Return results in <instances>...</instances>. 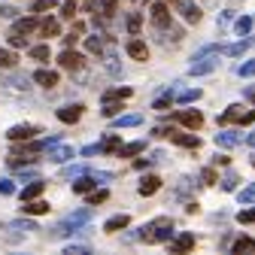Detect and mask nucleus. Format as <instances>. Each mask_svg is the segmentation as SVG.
I'll use <instances>...</instances> for the list:
<instances>
[{"instance_id":"1","label":"nucleus","mask_w":255,"mask_h":255,"mask_svg":"<svg viewBox=\"0 0 255 255\" xmlns=\"http://www.w3.org/2000/svg\"><path fill=\"white\" fill-rule=\"evenodd\" d=\"M173 219L170 216H158V219H152L149 225H143L140 228V240H146V243H167V240H173Z\"/></svg>"},{"instance_id":"2","label":"nucleus","mask_w":255,"mask_h":255,"mask_svg":"<svg viewBox=\"0 0 255 255\" xmlns=\"http://www.w3.org/2000/svg\"><path fill=\"white\" fill-rule=\"evenodd\" d=\"M219 46H204V49H198L195 52V58H191V67H188V73L191 76H207V73H213L216 67H219Z\"/></svg>"},{"instance_id":"3","label":"nucleus","mask_w":255,"mask_h":255,"mask_svg":"<svg viewBox=\"0 0 255 255\" xmlns=\"http://www.w3.org/2000/svg\"><path fill=\"white\" fill-rule=\"evenodd\" d=\"M88 219H91V210H79V213H70V216H64L58 225L52 228L55 237H67V234H76L82 225H88Z\"/></svg>"},{"instance_id":"4","label":"nucleus","mask_w":255,"mask_h":255,"mask_svg":"<svg viewBox=\"0 0 255 255\" xmlns=\"http://www.w3.org/2000/svg\"><path fill=\"white\" fill-rule=\"evenodd\" d=\"M161 134L170 137V143H176V146H182V149H198V146H201V137H198V134H182L179 128H164Z\"/></svg>"},{"instance_id":"5","label":"nucleus","mask_w":255,"mask_h":255,"mask_svg":"<svg viewBox=\"0 0 255 255\" xmlns=\"http://www.w3.org/2000/svg\"><path fill=\"white\" fill-rule=\"evenodd\" d=\"M149 15H152V24H155L158 30H164V27L170 24V6L164 3V0L152 3V6H149Z\"/></svg>"},{"instance_id":"6","label":"nucleus","mask_w":255,"mask_h":255,"mask_svg":"<svg viewBox=\"0 0 255 255\" xmlns=\"http://www.w3.org/2000/svg\"><path fill=\"white\" fill-rule=\"evenodd\" d=\"M173 3H176L179 15H182L188 24H198V21H201V15H204V12H201V6L195 3V0H173Z\"/></svg>"},{"instance_id":"7","label":"nucleus","mask_w":255,"mask_h":255,"mask_svg":"<svg viewBox=\"0 0 255 255\" xmlns=\"http://www.w3.org/2000/svg\"><path fill=\"white\" fill-rule=\"evenodd\" d=\"M173 119H176L179 125H185L188 131H201V125H204V116H201L198 110H179Z\"/></svg>"},{"instance_id":"8","label":"nucleus","mask_w":255,"mask_h":255,"mask_svg":"<svg viewBox=\"0 0 255 255\" xmlns=\"http://www.w3.org/2000/svg\"><path fill=\"white\" fill-rule=\"evenodd\" d=\"M58 64H61V67H64V70H79V67H82V64H85V58H82L79 52H73V49L67 46V49H64V52L58 55Z\"/></svg>"},{"instance_id":"9","label":"nucleus","mask_w":255,"mask_h":255,"mask_svg":"<svg viewBox=\"0 0 255 255\" xmlns=\"http://www.w3.org/2000/svg\"><path fill=\"white\" fill-rule=\"evenodd\" d=\"M37 134H40V128H34V125H15V128H9V131H6V137H9L12 143L30 140V137H37Z\"/></svg>"},{"instance_id":"10","label":"nucleus","mask_w":255,"mask_h":255,"mask_svg":"<svg viewBox=\"0 0 255 255\" xmlns=\"http://www.w3.org/2000/svg\"><path fill=\"white\" fill-rule=\"evenodd\" d=\"M73 158H76L73 146H61V143H55V146L49 149V161H55V164H64V161H73Z\"/></svg>"},{"instance_id":"11","label":"nucleus","mask_w":255,"mask_h":255,"mask_svg":"<svg viewBox=\"0 0 255 255\" xmlns=\"http://www.w3.org/2000/svg\"><path fill=\"white\" fill-rule=\"evenodd\" d=\"M125 52L131 55L134 61H149V46L140 40V37H134V40H128V46H125Z\"/></svg>"},{"instance_id":"12","label":"nucleus","mask_w":255,"mask_h":255,"mask_svg":"<svg viewBox=\"0 0 255 255\" xmlns=\"http://www.w3.org/2000/svg\"><path fill=\"white\" fill-rule=\"evenodd\" d=\"M128 225H131V216H128V213H119V216H110V219L104 222V231H107V234H116V231H125Z\"/></svg>"},{"instance_id":"13","label":"nucleus","mask_w":255,"mask_h":255,"mask_svg":"<svg viewBox=\"0 0 255 255\" xmlns=\"http://www.w3.org/2000/svg\"><path fill=\"white\" fill-rule=\"evenodd\" d=\"M82 110H85L82 104H70V107H61V110H58V119H61L64 125H76V122L82 119Z\"/></svg>"},{"instance_id":"14","label":"nucleus","mask_w":255,"mask_h":255,"mask_svg":"<svg viewBox=\"0 0 255 255\" xmlns=\"http://www.w3.org/2000/svg\"><path fill=\"white\" fill-rule=\"evenodd\" d=\"M91 188H98V179H94L91 173H82L73 179V195H88Z\"/></svg>"},{"instance_id":"15","label":"nucleus","mask_w":255,"mask_h":255,"mask_svg":"<svg viewBox=\"0 0 255 255\" xmlns=\"http://www.w3.org/2000/svg\"><path fill=\"white\" fill-rule=\"evenodd\" d=\"M158 188H161V179H158L155 173H149V176H143V179H140V185H137V191H140V195H143V198H152V195H155V191H158Z\"/></svg>"},{"instance_id":"16","label":"nucleus","mask_w":255,"mask_h":255,"mask_svg":"<svg viewBox=\"0 0 255 255\" xmlns=\"http://www.w3.org/2000/svg\"><path fill=\"white\" fill-rule=\"evenodd\" d=\"M240 143H243V134H237V131H222V134H216V146H222V149H234Z\"/></svg>"},{"instance_id":"17","label":"nucleus","mask_w":255,"mask_h":255,"mask_svg":"<svg viewBox=\"0 0 255 255\" xmlns=\"http://www.w3.org/2000/svg\"><path fill=\"white\" fill-rule=\"evenodd\" d=\"M21 213L24 216H43V213H49V204L40 198H30V201H21Z\"/></svg>"},{"instance_id":"18","label":"nucleus","mask_w":255,"mask_h":255,"mask_svg":"<svg viewBox=\"0 0 255 255\" xmlns=\"http://www.w3.org/2000/svg\"><path fill=\"white\" fill-rule=\"evenodd\" d=\"M146 152V140H134V143H122L119 146V158H134V155H143Z\"/></svg>"},{"instance_id":"19","label":"nucleus","mask_w":255,"mask_h":255,"mask_svg":"<svg viewBox=\"0 0 255 255\" xmlns=\"http://www.w3.org/2000/svg\"><path fill=\"white\" fill-rule=\"evenodd\" d=\"M37 18L34 15H27V18H15V24H12V34H21V37H27V34H34L37 30Z\"/></svg>"},{"instance_id":"20","label":"nucleus","mask_w":255,"mask_h":255,"mask_svg":"<svg viewBox=\"0 0 255 255\" xmlns=\"http://www.w3.org/2000/svg\"><path fill=\"white\" fill-rule=\"evenodd\" d=\"M43 188H46V182L37 176V179H30L24 188H21V201H30V198H40L43 195Z\"/></svg>"},{"instance_id":"21","label":"nucleus","mask_w":255,"mask_h":255,"mask_svg":"<svg viewBox=\"0 0 255 255\" xmlns=\"http://www.w3.org/2000/svg\"><path fill=\"white\" fill-rule=\"evenodd\" d=\"M37 30H40L46 40H52V37H58V34H61V21H58V18H43V21L37 24Z\"/></svg>"},{"instance_id":"22","label":"nucleus","mask_w":255,"mask_h":255,"mask_svg":"<svg viewBox=\"0 0 255 255\" xmlns=\"http://www.w3.org/2000/svg\"><path fill=\"white\" fill-rule=\"evenodd\" d=\"M170 243V252H188L195 249V234H179L176 240H167Z\"/></svg>"},{"instance_id":"23","label":"nucleus","mask_w":255,"mask_h":255,"mask_svg":"<svg viewBox=\"0 0 255 255\" xmlns=\"http://www.w3.org/2000/svg\"><path fill=\"white\" fill-rule=\"evenodd\" d=\"M30 79H34L37 85H43V88H55V85H58V73H55V70H37Z\"/></svg>"},{"instance_id":"24","label":"nucleus","mask_w":255,"mask_h":255,"mask_svg":"<svg viewBox=\"0 0 255 255\" xmlns=\"http://www.w3.org/2000/svg\"><path fill=\"white\" fill-rule=\"evenodd\" d=\"M240 119H243V107L240 104H231L225 113L219 116V125H231V122H240Z\"/></svg>"},{"instance_id":"25","label":"nucleus","mask_w":255,"mask_h":255,"mask_svg":"<svg viewBox=\"0 0 255 255\" xmlns=\"http://www.w3.org/2000/svg\"><path fill=\"white\" fill-rule=\"evenodd\" d=\"M231 252H234V255H243V252L252 255V252H255V240H252V237H240V240L231 243Z\"/></svg>"},{"instance_id":"26","label":"nucleus","mask_w":255,"mask_h":255,"mask_svg":"<svg viewBox=\"0 0 255 255\" xmlns=\"http://www.w3.org/2000/svg\"><path fill=\"white\" fill-rule=\"evenodd\" d=\"M18 64V55L12 49H0V70H15Z\"/></svg>"},{"instance_id":"27","label":"nucleus","mask_w":255,"mask_h":255,"mask_svg":"<svg viewBox=\"0 0 255 255\" xmlns=\"http://www.w3.org/2000/svg\"><path fill=\"white\" fill-rule=\"evenodd\" d=\"M85 49H88L91 55H101V52H104V34H91V37H85Z\"/></svg>"},{"instance_id":"28","label":"nucleus","mask_w":255,"mask_h":255,"mask_svg":"<svg viewBox=\"0 0 255 255\" xmlns=\"http://www.w3.org/2000/svg\"><path fill=\"white\" fill-rule=\"evenodd\" d=\"M140 122H143V116H113L116 128H137Z\"/></svg>"},{"instance_id":"29","label":"nucleus","mask_w":255,"mask_h":255,"mask_svg":"<svg viewBox=\"0 0 255 255\" xmlns=\"http://www.w3.org/2000/svg\"><path fill=\"white\" fill-rule=\"evenodd\" d=\"M249 46H252V40H249V37H246V40L240 37V43H234V46H225L222 52H225V55H231V58H237V55H243V52H246Z\"/></svg>"},{"instance_id":"30","label":"nucleus","mask_w":255,"mask_h":255,"mask_svg":"<svg viewBox=\"0 0 255 255\" xmlns=\"http://www.w3.org/2000/svg\"><path fill=\"white\" fill-rule=\"evenodd\" d=\"M131 88H110V91H104V101H128L131 98Z\"/></svg>"},{"instance_id":"31","label":"nucleus","mask_w":255,"mask_h":255,"mask_svg":"<svg viewBox=\"0 0 255 255\" xmlns=\"http://www.w3.org/2000/svg\"><path fill=\"white\" fill-rule=\"evenodd\" d=\"M119 146H122V137H119V134H110L104 143H98L101 152H119Z\"/></svg>"},{"instance_id":"32","label":"nucleus","mask_w":255,"mask_h":255,"mask_svg":"<svg viewBox=\"0 0 255 255\" xmlns=\"http://www.w3.org/2000/svg\"><path fill=\"white\" fill-rule=\"evenodd\" d=\"M237 182H240V176L228 167V170H225V176H222V188H225V191H237Z\"/></svg>"},{"instance_id":"33","label":"nucleus","mask_w":255,"mask_h":255,"mask_svg":"<svg viewBox=\"0 0 255 255\" xmlns=\"http://www.w3.org/2000/svg\"><path fill=\"white\" fill-rule=\"evenodd\" d=\"M198 98H201V88H185V91L176 94V101H179V104H195Z\"/></svg>"},{"instance_id":"34","label":"nucleus","mask_w":255,"mask_h":255,"mask_svg":"<svg viewBox=\"0 0 255 255\" xmlns=\"http://www.w3.org/2000/svg\"><path fill=\"white\" fill-rule=\"evenodd\" d=\"M234 30H237V37H249V30H252V18H249V15L237 18V21H234Z\"/></svg>"},{"instance_id":"35","label":"nucleus","mask_w":255,"mask_h":255,"mask_svg":"<svg viewBox=\"0 0 255 255\" xmlns=\"http://www.w3.org/2000/svg\"><path fill=\"white\" fill-rule=\"evenodd\" d=\"M107 198H110V191H107V188H101V191H98V188H91V195H88V207H98V204H104Z\"/></svg>"},{"instance_id":"36","label":"nucleus","mask_w":255,"mask_h":255,"mask_svg":"<svg viewBox=\"0 0 255 255\" xmlns=\"http://www.w3.org/2000/svg\"><path fill=\"white\" fill-rule=\"evenodd\" d=\"M237 201H240L243 207H246V204H255V182H252V185H246L243 191H237Z\"/></svg>"},{"instance_id":"37","label":"nucleus","mask_w":255,"mask_h":255,"mask_svg":"<svg viewBox=\"0 0 255 255\" xmlns=\"http://www.w3.org/2000/svg\"><path fill=\"white\" fill-rule=\"evenodd\" d=\"M55 6H58V0H34V3H30V12H49Z\"/></svg>"},{"instance_id":"38","label":"nucleus","mask_w":255,"mask_h":255,"mask_svg":"<svg viewBox=\"0 0 255 255\" xmlns=\"http://www.w3.org/2000/svg\"><path fill=\"white\" fill-rule=\"evenodd\" d=\"M237 222H240V225H255V207L246 204V210L237 213Z\"/></svg>"},{"instance_id":"39","label":"nucleus","mask_w":255,"mask_h":255,"mask_svg":"<svg viewBox=\"0 0 255 255\" xmlns=\"http://www.w3.org/2000/svg\"><path fill=\"white\" fill-rule=\"evenodd\" d=\"M101 113H104V119H113V116L122 113V104H119V101H104V110H101Z\"/></svg>"},{"instance_id":"40","label":"nucleus","mask_w":255,"mask_h":255,"mask_svg":"<svg viewBox=\"0 0 255 255\" xmlns=\"http://www.w3.org/2000/svg\"><path fill=\"white\" fill-rule=\"evenodd\" d=\"M49 55H52L49 43H46V46H34V49H30V58H34V61H49Z\"/></svg>"},{"instance_id":"41","label":"nucleus","mask_w":255,"mask_h":255,"mask_svg":"<svg viewBox=\"0 0 255 255\" xmlns=\"http://www.w3.org/2000/svg\"><path fill=\"white\" fill-rule=\"evenodd\" d=\"M140 24H143V15H140V12H131V15H128V30H131L134 37L140 34Z\"/></svg>"},{"instance_id":"42","label":"nucleus","mask_w":255,"mask_h":255,"mask_svg":"<svg viewBox=\"0 0 255 255\" xmlns=\"http://www.w3.org/2000/svg\"><path fill=\"white\" fill-rule=\"evenodd\" d=\"M27 82H30L27 76H12V79H6V85H9V88H15V91H27V88H30Z\"/></svg>"},{"instance_id":"43","label":"nucleus","mask_w":255,"mask_h":255,"mask_svg":"<svg viewBox=\"0 0 255 255\" xmlns=\"http://www.w3.org/2000/svg\"><path fill=\"white\" fill-rule=\"evenodd\" d=\"M201 182H204V185H216V182H219V173H216L213 167H204V170H201Z\"/></svg>"},{"instance_id":"44","label":"nucleus","mask_w":255,"mask_h":255,"mask_svg":"<svg viewBox=\"0 0 255 255\" xmlns=\"http://www.w3.org/2000/svg\"><path fill=\"white\" fill-rule=\"evenodd\" d=\"M170 101H173V91H167V94H164V98H158V101L152 104V110H158V113H164V110L170 107Z\"/></svg>"},{"instance_id":"45","label":"nucleus","mask_w":255,"mask_h":255,"mask_svg":"<svg viewBox=\"0 0 255 255\" xmlns=\"http://www.w3.org/2000/svg\"><path fill=\"white\" fill-rule=\"evenodd\" d=\"M79 37H82V24L76 21V24H73V30H70V34H67V37H64V46H73V43H76Z\"/></svg>"},{"instance_id":"46","label":"nucleus","mask_w":255,"mask_h":255,"mask_svg":"<svg viewBox=\"0 0 255 255\" xmlns=\"http://www.w3.org/2000/svg\"><path fill=\"white\" fill-rule=\"evenodd\" d=\"M101 9H104V15H107V18H113V15H116V9H119V0H101Z\"/></svg>"},{"instance_id":"47","label":"nucleus","mask_w":255,"mask_h":255,"mask_svg":"<svg viewBox=\"0 0 255 255\" xmlns=\"http://www.w3.org/2000/svg\"><path fill=\"white\" fill-rule=\"evenodd\" d=\"M73 15H76V0H67L61 6V18H73Z\"/></svg>"},{"instance_id":"48","label":"nucleus","mask_w":255,"mask_h":255,"mask_svg":"<svg viewBox=\"0 0 255 255\" xmlns=\"http://www.w3.org/2000/svg\"><path fill=\"white\" fill-rule=\"evenodd\" d=\"M237 73L240 76H255V61H243L240 67H237Z\"/></svg>"},{"instance_id":"49","label":"nucleus","mask_w":255,"mask_h":255,"mask_svg":"<svg viewBox=\"0 0 255 255\" xmlns=\"http://www.w3.org/2000/svg\"><path fill=\"white\" fill-rule=\"evenodd\" d=\"M9 46H12V49H21V46H27V37H21V34H9Z\"/></svg>"},{"instance_id":"50","label":"nucleus","mask_w":255,"mask_h":255,"mask_svg":"<svg viewBox=\"0 0 255 255\" xmlns=\"http://www.w3.org/2000/svg\"><path fill=\"white\" fill-rule=\"evenodd\" d=\"M12 231H37V225L34 222H15V225H9Z\"/></svg>"},{"instance_id":"51","label":"nucleus","mask_w":255,"mask_h":255,"mask_svg":"<svg viewBox=\"0 0 255 255\" xmlns=\"http://www.w3.org/2000/svg\"><path fill=\"white\" fill-rule=\"evenodd\" d=\"M12 191H15L12 179H0V195H12Z\"/></svg>"},{"instance_id":"52","label":"nucleus","mask_w":255,"mask_h":255,"mask_svg":"<svg viewBox=\"0 0 255 255\" xmlns=\"http://www.w3.org/2000/svg\"><path fill=\"white\" fill-rule=\"evenodd\" d=\"M82 173H85V167H76V164L64 170V176H67V179H76V176H82Z\"/></svg>"},{"instance_id":"53","label":"nucleus","mask_w":255,"mask_h":255,"mask_svg":"<svg viewBox=\"0 0 255 255\" xmlns=\"http://www.w3.org/2000/svg\"><path fill=\"white\" fill-rule=\"evenodd\" d=\"M91 176L98 179V182H110V179H116V176H113V173H107V170H94Z\"/></svg>"},{"instance_id":"54","label":"nucleus","mask_w":255,"mask_h":255,"mask_svg":"<svg viewBox=\"0 0 255 255\" xmlns=\"http://www.w3.org/2000/svg\"><path fill=\"white\" fill-rule=\"evenodd\" d=\"M88 246H67V255H88Z\"/></svg>"},{"instance_id":"55","label":"nucleus","mask_w":255,"mask_h":255,"mask_svg":"<svg viewBox=\"0 0 255 255\" xmlns=\"http://www.w3.org/2000/svg\"><path fill=\"white\" fill-rule=\"evenodd\" d=\"M15 6H0V15H3V18H15Z\"/></svg>"},{"instance_id":"56","label":"nucleus","mask_w":255,"mask_h":255,"mask_svg":"<svg viewBox=\"0 0 255 255\" xmlns=\"http://www.w3.org/2000/svg\"><path fill=\"white\" fill-rule=\"evenodd\" d=\"M252 122H255V110H246L243 119H240V125H252Z\"/></svg>"},{"instance_id":"57","label":"nucleus","mask_w":255,"mask_h":255,"mask_svg":"<svg viewBox=\"0 0 255 255\" xmlns=\"http://www.w3.org/2000/svg\"><path fill=\"white\" fill-rule=\"evenodd\" d=\"M246 98H249V101L255 104V85H249V88H246Z\"/></svg>"},{"instance_id":"58","label":"nucleus","mask_w":255,"mask_h":255,"mask_svg":"<svg viewBox=\"0 0 255 255\" xmlns=\"http://www.w3.org/2000/svg\"><path fill=\"white\" fill-rule=\"evenodd\" d=\"M246 143H249V146L255 149V131H252V134H246Z\"/></svg>"},{"instance_id":"59","label":"nucleus","mask_w":255,"mask_h":255,"mask_svg":"<svg viewBox=\"0 0 255 255\" xmlns=\"http://www.w3.org/2000/svg\"><path fill=\"white\" fill-rule=\"evenodd\" d=\"M252 167H255V155H252Z\"/></svg>"}]
</instances>
